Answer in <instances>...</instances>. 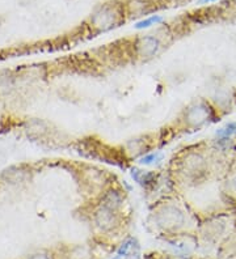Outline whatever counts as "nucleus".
I'll return each instance as SVG.
<instances>
[{"label": "nucleus", "instance_id": "obj_8", "mask_svg": "<svg viewBox=\"0 0 236 259\" xmlns=\"http://www.w3.org/2000/svg\"><path fill=\"white\" fill-rule=\"evenodd\" d=\"M235 123H230V125H227L224 128H220L219 131H218V136H219V138H228V136L235 131Z\"/></svg>", "mask_w": 236, "mask_h": 259}, {"label": "nucleus", "instance_id": "obj_7", "mask_svg": "<svg viewBox=\"0 0 236 259\" xmlns=\"http://www.w3.org/2000/svg\"><path fill=\"white\" fill-rule=\"evenodd\" d=\"M160 21H162V17H160V16H152V17H150V19L143 20V21H140V23L136 24L135 28H136V29H145V28H149V26L155 25V24L160 23Z\"/></svg>", "mask_w": 236, "mask_h": 259}, {"label": "nucleus", "instance_id": "obj_2", "mask_svg": "<svg viewBox=\"0 0 236 259\" xmlns=\"http://www.w3.org/2000/svg\"><path fill=\"white\" fill-rule=\"evenodd\" d=\"M136 48L142 58H152L159 51L160 43L155 37H143L136 43Z\"/></svg>", "mask_w": 236, "mask_h": 259}, {"label": "nucleus", "instance_id": "obj_5", "mask_svg": "<svg viewBox=\"0 0 236 259\" xmlns=\"http://www.w3.org/2000/svg\"><path fill=\"white\" fill-rule=\"evenodd\" d=\"M95 219H96L97 224L100 225L103 229H110V228H113L114 224L117 223L114 210H110V208L104 207V205L96 212Z\"/></svg>", "mask_w": 236, "mask_h": 259}, {"label": "nucleus", "instance_id": "obj_10", "mask_svg": "<svg viewBox=\"0 0 236 259\" xmlns=\"http://www.w3.org/2000/svg\"><path fill=\"white\" fill-rule=\"evenodd\" d=\"M131 242H133V241H127V242L125 243V245H123V246L120 249V251H118V255H125V254L129 251L130 247H131Z\"/></svg>", "mask_w": 236, "mask_h": 259}, {"label": "nucleus", "instance_id": "obj_1", "mask_svg": "<svg viewBox=\"0 0 236 259\" xmlns=\"http://www.w3.org/2000/svg\"><path fill=\"white\" fill-rule=\"evenodd\" d=\"M211 109L205 103H198V105L192 106L191 109L186 113V121L192 126H201L204 125L211 118Z\"/></svg>", "mask_w": 236, "mask_h": 259}, {"label": "nucleus", "instance_id": "obj_4", "mask_svg": "<svg viewBox=\"0 0 236 259\" xmlns=\"http://www.w3.org/2000/svg\"><path fill=\"white\" fill-rule=\"evenodd\" d=\"M92 21H93L95 26L103 29V30H107V29L112 28L113 24L116 23V15L109 7H105V8H103L95 15Z\"/></svg>", "mask_w": 236, "mask_h": 259}, {"label": "nucleus", "instance_id": "obj_11", "mask_svg": "<svg viewBox=\"0 0 236 259\" xmlns=\"http://www.w3.org/2000/svg\"><path fill=\"white\" fill-rule=\"evenodd\" d=\"M210 2H214V0H201V3H210Z\"/></svg>", "mask_w": 236, "mask_h": 259}, {"label": "nucleus", "instance_id": "obj_3", "mask_svg": "<svg viewBox=\"0 0 236 259\" xmlns=\"http://www.w3.org/2000/svg\"><path fill=\"white\" fill-rule=\"evenodd\" d=\"M184 220L182 214L175 207H167L164 208L160 214H159V221L160 224L164 227H175L180 225Z\"/></svg>", "mask_w": 236, "mask_h": 259}, {"label": "nucleus", "instance_id": "obj_9", "mask_svg": "<svg viewBox=\"0 0 236 259\" xmlns=\"http://www.w3.org/2000/svg\"><path fill=\"white\" fill-rule=\"evenodd\" d=\"M160 159V154L159 153H152V154H147V156L142 157L140 159V163L142 164H151L154 161H158Z\"/></svg>", "mask_w": 236, "mask_h": 259}, {"label": "nucleus", "instance_id": "obj_6", "mask_svg": "<svg viewBox=\"0 0 236 259\" xmlns=\"http://www.w3.org/2000/svg\"><path fill=\"white\" fill-rule=\"evenodd\" d=\"M121 201H122V198L117 191H109L107 195L104 196L103 199V205L104 207H108L110 210H114L116 211L117 208L121 205Z\"/></svg>", "mask_w": 236, "mask_h": 259}]
</instances>
